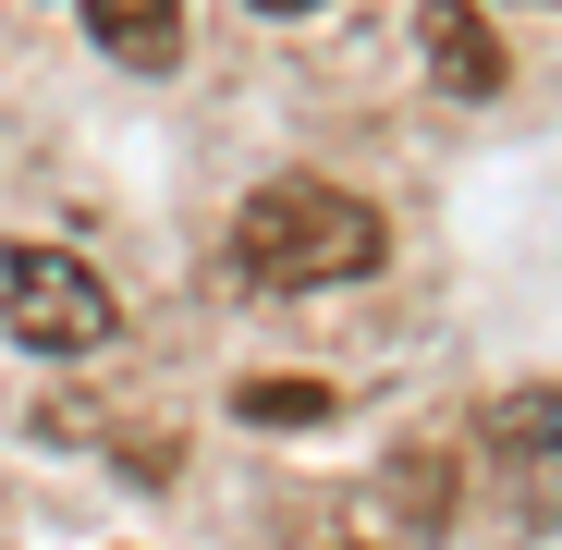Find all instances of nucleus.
Instances as JSON below:
<instances>
[{
	"label": "nucleus",
	"mask_w": 562,
	"mask_h": 550,
	"mask_svg": "<svg viewBox=\"0 0 562 550\" xmlns=\"http://www.w3.org/2000/svg\"><path fill=\"white\" fill-rule=\"evenodd\" d=\"M257 13H318V0H257Z\"/></svg>",
	"instance_id": "nucleus-9"
},
{
	"label": "nucleus",
	"mask_w": 562,
	"mask_h": 550,
	"mask_svg": "<svg viewBox=\"0 0 562 550\" xmlns=\"http://www.w3.org/2000/svg\"><path fill=\"white\" fill-rule=\"evenodd\" d=\"M86 25H99V49L123 74H159L183 49V0H86Z\"/></svg>",
	"instance_id": "nucleus-4"
},
{
	"label": "nucleus",
	"mask_w": 562,
	"mask_h": 550,
	"mask_svg": "<svg viewBox=\"0 0 562 550\" xmlns=\"http://www.w3.org/2000/svg\"><path fill=\"white\" fill-rule=\"evenodd\" d=\"M440 502H452V490H440V452H404V514L440 526Z\"/></svg>",
	"instance_id": "nucleus-8"
},
{
	"label": "nucleus",
	"mask_w": 562,
	"mask_h": 550,
	"mask_svg": "<svg viewBox=\"0 0 562 550\" xmlns=\"http://www.w3.org/2000/svg\"><path fill=\"white\" fill-rule=\"evenodd\" d=\"M502 490H514V514H526V526H562V440H550V452H514Z\"/></svg>",
	"instance_id": "nucleus-7"
},
{
	"label": "nucleus",
	"mask_w": 562,
	"mask_h": 550,
	"mask_svg": "<svg viewBox=\"0 0 562 550\" xmlns=\"http://www.w3.org/2000/svg\"><path fill=\"white\" fill-rule=\"evenodd\" d=\"M233 416H245V428H318V416H330V392H318V380H245V392H233Z\"/></svg>",
	"instance_id": "nucleus-6"
},
{
	"label": "nucleus",
	"mask_w": 562,
	"mask_h": 550,
	"mask_svg": "<svg viewBox=\"0 0 562 550\" xmlns=\"http://www.w3.org/2000/svg\"><path fill=\"white\" fill-rule=\"evenodd\" d=\"M562 440V392H502L490 416H477V452L490 465H514V452H550Z\"/></svg>",
	"instance_id": "nucleus-5"
},
{
	"label": "nucleus",
	"mask_w": 562,
	"mask_h": 550,
	"mask_svg": "<svg viewBox=\"0 0 562 550\" xmlns=\"http://www.w3.org/2000/svg\"><path fill=\"white\" fill-rule=\"evenodd\" d=\"M111 318H123L111 282L74 245H0V330H13L25 355H99Z\"/></svg>",
	"instance_id": "nucleus-2"
},
{
	"label": "nucleus",
	"mask_w": 562,
	"mask_h": 550,
	"mask_svg": "<svg viewBox=\"0 0 562 550\" xmlns=\"http://www.w3.org/2000/svg\"><path fill=\"white\" fill-rule=\"evenodd\" d=\"M416 49H428V74L452 86V99H490V86L514 74V61H502V25L477 13V0H428V25H416Z\"/></svg>",
	"instance_id": "nucleus-3"
},
{
	"label": "nucleus",
	"mask_w": 562,
	"mask_h": 550,
	"mask_svg": "<svg viewBox=\"0 0 562 550\" xmlns=\"http://www.w3.org/2000/svg\"><path fill=\"white\" fill-rule=\"evenodd\" d=\"M380 209L342 197V183H306V171H281L257 183V197L233 209V269L269 294H306V282H355V269H380Z\"/></svg>",
	"instance_id": "nucleus-1"
}]
</instances>
